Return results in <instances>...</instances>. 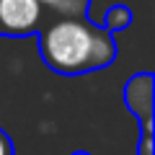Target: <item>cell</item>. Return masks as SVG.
<instances>
[{"label": "cell", "mask_w": 155, "mask_h": 155, "mask_svg": "<svg viewBox=\"0 0 155 155\" xmlns=\"http://www.w3.org/2000/svg\"><path fill=\"white\" fill-rule=\"evenodd\" d=\"M39 54L57 75H88L114 65L119 54L114 34L88 16H49L39 28Z\"/></svg>", "instance_id": "obj_1"}, {"label": "cell", "mask_w": 155, "mask_h": 155, "mask_svg": "<svg viewBox=\"0 0 155 155\" xmlns=\"http://www.w3.org/2000/svg\"><path fill=\"white\" fill-rule=\"evenodd\" d=\"M44 13L36 0H0V36H31L41 28Z\"/></svg>", "instance_id": "obj_2"}, {"label": "cell", "mask_w": 155, "mask_h": 155, "mask_svg": "<svg viewBox=\"0 0 155 155\" xmlns=\"http://www.w3.org/2000/svg\"><path fill=\"white\" fill-rule=\"evenodd\" d=\"M122 98L127 111L140 124H155V78L150 72H137L127 78Z\"/></svg>", "instance_id": "obj_3"}, {"label": "cell", "mask_w": 155, "mask_h": 155, "mask_svg": "<svg viewBox=\"0 0 155 155\" xmlns=\"http://www.w3.org/2000/svg\"><path fill=\"white\" fill-rule=\"evenodd\" d=\"M49 16H88L91 0H36Z\"/></svg>", "instance_id": "obj_4"}, {"label": "cell", "mask_w": 155, "mask_h": 155, "mask_svg": "<svg viewBox=\"0 0 155 155\" xmlns=\"http://www.w3.org/2000/svg\"><path fill=\"white\" fill-rule=\"evenodd\" d=\"M129 23H132V11H129L127 5H111L109 11L104 13V28L109 34H119L124 31V28H129Z\"/></svg>", "instance_id": "obj_5"}, {"label": "cell", "mask_w": 155, "mask_h": 155, "mask_svg": "<svg viewBox=\"0 0 155 155\" xmlns=\"http://www.w3.org/2000/svg\"><path fill=\"white\" fill-rule=\"evenodd\" d=\"M155 124H140V142H137V155H155Z\"/></svg>", "instance_id": "obj_6"}, {"label": "cell", "mask_w": 155, "mask_h": 155, "mask_svg": "<svg viewBox=\"0 0 155 155\" xmlns=\"http://www.w3.org/2000/svg\"><path fill=\"white\" fill-rule=\"evenodd\" d=\"M0 155H16V142L3 127H0Z\"/></svg>", "instance_id": "obj_7"}, {"label": "cell", "mask_w": 155, "mask_h": 155, "mask_svg": "<svg viewBox=\"0 0 155 155\" xmlns=\"http://www.w3.org/2000/svg\"><path fill=\"white\" fill-rule=\"evenodd\" d=\"M70 155H91V153H85V150H75V153H70Z\"/></svg>", "instance_id": "obj_8"}]
</instances>
